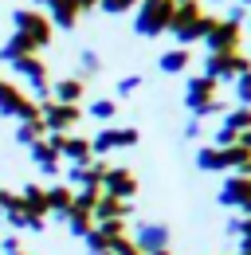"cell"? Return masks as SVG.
I'll return each instance as SVG.
<instances>
[{"instance_id":"d4e9b609","label":"cell","mask_w":251,"mask_h":255,"mask_svg":"<svg viewBox=\"0 0 251 255\" xmlns=\"http://www.w3.org/2000/svg\"><path fill=\"white\" fill-rule=\"evenodd\" d=\"M98 71H102V55L91 51V47H79V79L87 83V79H94Z\"/></svg>"},{"instance_id":"cb8c5ba5","label":"cell","mask_w":251,"mask_h":255,"mask_svg":"<svg viewBox=\"0 0 251 255\" xmlns=\"http://www.w3.org/2000/svg\"><path fill=\"white\" fill-rule=\"evenodd\" d=\"M39 137H47V126H43V118H35V122H16V141L20 145H35Z\"/></svg>"},{"instance_id":"836d02e7","label":"cell","mask_w":251,"mask_h":255,"mask_svg":"<svg viewBox=\"0 0 251 255\" xmlns=\"http://www.w3.org/2000/svg\"><path fill=\"white\" fill-rule=\"evenodd\" d=\"M185 137H188V141H196V137H200V118H188V126H185Z\"/></svg>"},{"instance_id":"7c38bea8","label":"cell","mask_w":251,"mask_h":255,"mask_svg":"<svg viewBox=\"0 0 251 255\" xmlns=\"http://www.w3.org/2000/svg\"><path fill=\"white\" fill-rule=\"evenodd\" d=\"M220 204H224V208H236V212H244V216H251V177L232 173V177L220 185Z\"/></svg>"},{"instance_id":"44dd1931","label":"cell","mask_w":251,"mask_h":255,"mask_svg":"<svg viewBox=\"0 0 251 255\" xmlns=\"http://www.w3.org/2000/svg\"><path fill=\"white\" fill-rule=\"evenodd\" d=\"M157 67H161V75H181V71L192 67V51H188V47H169V51L157 59Z\"/></svg>"},{"instance_id":"d6986e66","label":"cell","mask_w":251,"mask_h":255,"mask_svg":"<svg viewBox=\"0 0 251 255\" xmlns=\"http://www.w3.org/2000/svg\"><path fill=\"white\" fill-rule=\"evenodd\" d=\"M20 200H24V208H28L31 220H47V216H51V208H47V189H43V185H24V189H20Z\"/></svg>"},{"instance_id":"f1b7e54d","label":"cell","mask_w":251,"mask_h":255,"mask_svg":"<svg viewBox=\"0 0 251 255\" xmlns=\"http://www.w3.org/2000/svg\"><path fill=\"white\" fill-rule=\"evenodd\" d=\"M232 91H236V106H251V67L232 83Z\"/></svg>"},{"instance_id":"74e56055","label":"cell","mask_w":251,"mask_h":255,"mask_svg":"<svg viewBox=\"0 0 251 255\" xmlns=\"http://www.w3.org/2000/svg\"><path fill=\"white\" fill-rule=\"evenodd\" d=\"M12 255H28V252H24V248H20V252H12Z\"/></svg>"},{"instance_id":"5bb4252c","label":"cell","mask_w":251,"mask_h":255,"mask_svg":"<svg viewBox=\"0 0 251 255\" xmlns=\"http://www.w3.org/2000/svg\"><path fill=\"white\" fill-rule=\"evenodd\" d=\"M55 141H59V157L63 161H71V165H91L94 161L91 137H83V133H55Z\"/></svg>"},{"instance_id":"d6a6232c","label":"cell","mask_w":251,"mask_h":255,"mask_svg":"<svg viewBox=\"0 0 251 255\" xmlns=\"http://www.w3.org/2000/svg\"><path fill=\"white\" fill-rule=\"evenodd\" d=\"M71 4H75V12H79V16H87V12L98 8V0H71Z\"/></svg>"},{"instance_id":"4316f807","label":"cell","mask_w":251,"mask_h":255,"mask_svg":"<svg viewBox=\"0 0 251 255\" xmlns=\"http://www.w3.org/2000/svg\"><path fill=\"white\" fill-rule=\"evenodd\" d=\"M228 236H236L240 252H251V216H240V220L228 224Z\"/></svg>"},{"instance_id":"9a60e30c","label":"cell","mask_w":251,"mask_h":255,"mask_svg":"<svg viewBox=\"0 0 251 255\" xmlns=\"http://www.w3.org/2000/svg\"><path fill=\"white\" fill-rule=\"evenodd\" d=\"M31 161H35V169L39 173H47V177H55L63 169V157H59V141H55V133H47V137H39L35 145H31Z\"/></svg>"},{"instance_id":"ac0fdd59","label":"cell","mask_w":251,"mask_h":255,"mask_svg":"<svg viewBox=\"0 0 251 255\" xmlns=\"http://www.w3.org/2000/svg\"><path fill=\"white\" fill-rule=\"evenodd\" d=\"M51 98L55 102H67V106H79L87 98V83L79 75H67V79H51Z\"/></svg>"},{"instance_id":"e575fe53","label":"cell","mask_w":251,"mask_h":255,"mask_svg":"<svg viewBox=\"0 0 251 255\" xmlns=\"http://www.w3.org/2000/svg\"><path fill=\"white\" fill-rule=\"evenodd\" d=\"M236 141H240V145H244V149H251V129H244V133H240V137H236Z\"/></svg>"},{"instance_id":"6da1fadb","label":"cell","mask_w":251,"mask_h":255,"mask_svg":"<svg viewBox=\"0 0 251 255\" xmlns=\"http://www.w3.org/2000/svg\"><path fill=\"white\" fill-rule=\"evenodd\" d=\"M185 106L192 118H224L228 114V102L220 98V83L212 75H192L185 83Z\"/></svg>"},{"instance_id":"9c48e42d","label":"cell","mask_w":251,"mask_h":255,"mask_svg":"<svg viewBox=\"0 0 251 255\" xmlns=\"http://www.w3.org/2000/svg\"><path fill=\"white\" fill-rule=\"evenodd\" d=\"M137 173L129 165H106V177H102V192L106 196H118V200H133L137 196Z\"/></svg>"},{"instance_id":"f546056e","label":"cell","mask_w":251,"mask_h":255,"mask_svg":"<svg viewBox=\"0 0 251 255\" xmlns=\"http://www.w3.org/2000/svg\"><path fill=\"white\" fill-rule=\"evenodd\" d=\"M141 0H98V8L106 12V16H126V12H133Z\"/></svg>"},{"instance_id":"8fae6325","label":"cell","mask_w":251,"mask_h":255,"mask_svg":"<svg viewBox=\"0 0 251 255\" xmlns=\"http://www.w3.org/2000/svg\"><path fill=\"white\" fill-rule=\"evenodd\" d=\"M244 129H251V106H228V114L220 118V129L216 137H212V145H236V137L244 133Z\"/></svg>"},{"instance_id":"8d00e7d4","label":"cell","mask_w":251,"mask_h":255,"mask_svg":"<svg viewBox=\"0 0 251 255\" xmlns=\"http://www.w3.org/2000/svg\"><path fill=\"white\" fill-rule=\"evenodd\" d=\"M35 4H43V8H47V4H55V0H35Z\"/></svg>"},{"instance_id":"52a82bcc","label":"cell","mask_w":251,"mask_h":255,"mask_svg":"<svg viewBox=\"0 0 251 255\" xmlns=\"http://www.w3.org/2000/svg\"><path fill=\"white\" fill-rule=\"evenodd\" d=\"M39 118H43L47 133H71L83 122V106H67V102L47 98V102H39Z\"/></svg>"},{"instance_id":"d590c367","label":"cell","mask_w":251,"mask_h":255,"mask_svg":"<svg viewBox=\"0 0 251 255\" xmlns=\"http://www.w3.org/2000/svg\"><path fill=\"white\" fill-rule=\"evenodd\" d=\"M153 255H173V248H165V252H153Z\"/></svg>"},{"instance_id":"4dcf8cb0","label":"cell","mask_w":251,"mask_h":255,"mask_svg":"<svg viewBox=\"0 0 251 255\" xmlns=\"http://www.w3.org/2000/svg\"><path fill=\"white\" fill-rule=\"evenodd\" d=\"M141 87H145V79H141V75H126V79H118V95H133V91H141Z\"/></svg>"},{"instance_id":"8992f818","label":"cell","mask_w":251,"mask_h":255,"mask_svg":"<svg viewBox=\"0 0 251 255\" xmlns=\"http://www.w3.org/2000/svg\"><path fill=\"white\" fill-rule=\"evenodd\" d=\"M251 67V55L244 51H220V55H204V75H212L216 83H236Z\"/></svg>"},{"instance_id":"5b68a950","label":"cell","mask_w":251,"mask_h":255,"mask_svg":"<svg viewBox=\"0 0 251 255\" xmlns=\"http://www.w3.org/2000/svg\"><path fill=\"white\" fill-rule=\"evenodd\" d=\"M137 141H141V129L137 126H102L91 137V149H94V157H106L114 149H133Z\"/></svg>"},{"instance_id":"7a4b0ae2","label":"cell","mask_w":251,"mask_h":255,"mask_svg":"<svg viewBox=\"0 0 251 255\" xmlns=\"http://www.w3.org/2000/svg\"><path fill=\"white\" fill-rule=\"evenodd\" d=\"M169 20H173V0H141L133 8V32L141 39L165 35L169 32Z\"/></svg>"},{"instance_id":"83f0119b","label":"cell","mask_w":251,"mask_h":255,"mask_svg":"<svg viewBox=\"0 0 251 255\" xmlns=\"http://www.w3.org/2000/svg\"><path fill=\"white\" fill-rule=\"evenodd\" d=\"M91 118H98V122L110 126V122L118 118V102H114V98H94L91 102Z\"/></svg>"},{"instance_id":"ffe728a7","label":"cell","mask_w":251,"mask_h":255,"mask_svg":"<svg viewBox=\"0 0 251 255\" xmlns=\"http://www.w3.org/2000/svg\"><path fill=\"white\" fill-rule=\"evenodd\" d=\"M47 20H51V28H59V32H75L83 16L75 12L71 0H55V4H47Z\"/></svg>"},{"instance_id":"30bf717a","label":"cell","mask_w":251,"mask_h":255,"mask_svg":"<svg viewBox=\"0 0 251 255\" xmlns=\"http://www.w3.org/2000/svg\"><path fill=\"white\" fill-rule=\"evenodd\" d=\"M204 16V0H173V20H169V32L177 39V47H185V35L192 32V24Z\"/></svg>"},{"instance_id":"4fadbf2b","label":"cell","mask_w":251,"mask_h":255,"mask_svg":"<svg viewBox=\"0 0 251 255\" xmlns=\"http://www.w3.org/2000/svg\"><path fill=\"white\" fill-rule=\"evenodd\" d=\"M240 43H244V28H240V24H232V20H224V16L216 20V28H212L208 39H204L208 55H220V51H240Z\"/></svg>"},{"instance_id":"484cf974","label":"cell","mask_w":251,"mask_h":255,"mask_svg":"<svg viewBox=\"0 0 251 255\" xmlns=\"http://www.w3.org/2000/svg\"><path fill=\"white\" fill-rule=\"evenodd\" d=\"M196 169H200V173H224L220 145H200V149H196Z\"/></svg>"},{"instance_id":"1f68e13d","label":"cell","mask_w":251,"mask_h":255,"mask_svg":"<svg viewBox=\"0 0 251 255\" xmlns=\"http://www.w3.org/2000/svg\"><path fill=\"white\" fill-rule=\"evenodd\" d=\"M12 252H20V240L16 236H0V255H12Z\"/></svg>"},{"instance_id":"3957f363","label":"cell","mask_w":251,"mask_h":255,"mask_svg":"<svg viewBox=\"0 0 251 255\" xmlns=\"http://www.w3.org/2000/svg\"><path fill=\"white\" fill-rule=\"evenodd\" d=\"M12 32H20L35 51H43V47H51L55 28H51V20H47L43 8H16L12 12Z\"/></svg>"},{"instance_id":"277c9868","label":"cell","mask_w":251,"mask_h":255,"mask_svg":"<svg viewBox=\"0 0 251 255\" xmlns=\"http://www.w3.org/2000/svg\"><path fill=\"white\" fill-rule=\"evenodd\" d=\"M0 114H4V118H16V122H35V118H39V102H35L24 87L0 79Z\"/></svg>"},{"instance_id":"e0dca14e","label":"cell","mask_w":251,"mask_h":255,"mask_svg":"<svg viewBox=\"0 0 251 255\" xmlns=\"http://www.w3.org/2000/svg\"><path fill=\"white\" fill-rule=\"evenodd\" d=\"M133 216V200H118V196H98L94 204V224H106V220H129Z\"/></svg>"},{"instance_id":"603a6c76","label":"cell","mask_w":251,"mask_h":255,"mask_svg":"<svg viewBox=\"0 0 251 255\" xmlns=\"http://www.w3.org/2000/svg\"><path fill=\"white\" fill-rule=\"evenodd\" d=\"M71 200H75L71 185H47V208H51V216H67Z\"/></svg>"},{"instance_id":"2e32d148","label":"cell","mask_w":251,"mask_h":255,"mask_svg":"<svg viewBox=\"0 0 251 255\" xmlns=\"http://www.w3.org/2000/svg\"><path fill=\"white\" fill-rule=\"evenodd\" d=\"M102 177H106V161L94 157L91 165H71L67 169V185L71 189H102Z\"/></svg>"},{"instance_id":"7402d4cb","label":"cell","mask_w":251,"mask_h":255,"mask_svg":"<svg viewBox=\"0 0 251 255\" xmlns=\"http://www.w3.org/2000/svg\"><path fill=\"white\" fill-rule=\"evenodd\" d=\"M24 55H39V51H35L20 32H12L4 39V47H0V63H16V59H24Z\"/></svg>"},{"instance_id":"ba28073f","label":"cell","mask_w":251,"mask_h":255,"mask_svg":"<svg viewBox=\"0 0 251 255\" xmlns=\"http://www.w3.org/2000/svg\"><path fill=\"white\" fill-rule=\"evenodd\" d=\"M129 240L137 244L141 255H153V252L173 248V228H169V224H157V220H141V224H133Z\"/></svg>"}]
</instances>
